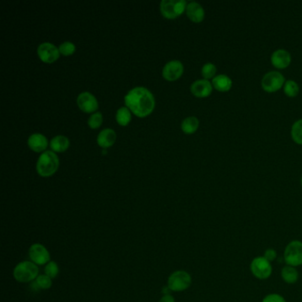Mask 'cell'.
<instances>
[{
    "instance_id": "obj_1",
    "label": "cell",
    "mask_w": 302,
    "mask_h": 302,
    "mask_svg": "<svg viewBox=\"0 0 302 302\" xmlns=\"http://www.w3.org/2000/svg\"><path fill=\"white\" fill-rule=\"evenodd\" d=\"M124 101L127 107L138 117L150 115L155 106L154 97L145 87H136L131 90L125 96Z\"/></svg>"
},
{
    "instance_id": "obj_2",
    "label": "cell",
    "mask_w": 302,
    "mask_h": 302,
    "mask_svg": "<svg viewBox=\"0 0 302 302\" xmlns=\"http://www.w3.org/2000/svg\"><path fill=\"white\" fill-rule=\"evenodd\" d=\"M59 164V158L54 151H44L36 162V171L41 176L47 177L53 175L57 171Z\"/></svg>"
},
{
    "instance_id": "obj_3",
    "label": "cell",
    "mask_w": 302,
    "mask_h": 302,
    "mask_svg": "<svg viewBox=\"0 0 302 302\" xmlns=\"http://www.w3.org/2000/svg\"><path fill=\"white\" fill-rule=\"evenodd\" d=\"M39 268L33 262H20L14 269V277L16 281L20 283H29L35 280L38 277Z\"/></svg>"
},
{
    "instance_id": "obj_4",
    "label": "cell",
    "mask_w": 302,
    "mask_h": 302,
    "mask_svg": "<svg viewBox=\"0 0 302 302\" xmlns=\"http://www.w3.org/2000/svg\"><path fill=\"white\" fill-rule=\"evenodd\" d=\"M285 84V76L278 71H270L262 77V87L263 91L273 93L279 91Z\"/></svg>"
},
{
    "instance_id": "obj_5",
    "label": "cell",
    "mask_w": 302,
    "mask_h": 302,
    "mask_svg": "<svg viewBox=\"0 0 302 302\" xmlns=\"http://www.w3.org/2000/svg\"><path fill=\"white\" fill-rule=\"evenodd\" d=\"M191 285V277L184 270H177L172 273L168 280V286L173 292L185 291Z\"/></svg>"
},
{
    "instance_id": "obj_6",
    "label": "cell",
    "mask_w": 302,
    "mask_h": 302,
    "mask_svg": "<svg viewBox=\"0 0 302 302\" xmlns=\"http://www.w3.org/2000/svg\"><path fill=\"white\" fill-rule=\"evenodd\" d=\"M185 0H162L161 2V12L162 16L168 19H174L186 10Z\"/></svg>"
},
{
    "instance_id": "obj_7",
    "label": "cell",
    "mask_w": 302,
    "mask_h": 302,
    "mask_svg": "<svg viewBox=\"0 0 302 302\" xmlns=\"http://www.w3.org/2000/svg\"><path fill=\"white\" fill-rule=\"evenodd\" d=\"M287 265L297 267L302 265V242L293 240L287 245L284 253Z\"/></svg>"
},
{
    "instance_id": "obj_8",
    "label": "cell",
    "mask_w": 302,
    "mask_h": 302,
    "mask_svg": "<svg viewBox=\"0 0 302 302\" xmlns=\"http://www.w3.org/2000/svg\"><path fill=\"white\" fill-rule=\"evenodd\" d=\"M250 269L252 275L261 280H265L271 276V264L263 256L255 257L251 262Z\"/></svg>"
},
{
    "instance_id": "obj_9",
    "label": "cell",
    "mask_w": 302,
    "mask_h": 302,
    "mask_svg": "<svg viewBox=\"0 0 302 302\" xmlns=\"http://www.w3.org/2000/svg\"><path fill=\"white\" fill-rule=\"evenodd\" d=\"M37 54L41 61L46 63H52L60 57V50L54 45L50 43H43L37 48Z\"/></svg>"
},
{
    "instance_id": "obj_10",
    "label": "cell",
    "mask_w": 302,
    "mask_h": 302,
    "mask_svg": "<svg viewBox=\"0 0 302 302\" xmlns=\"http://www.w3.org/2000/svg\"><path fill=\"white\" fill-rule=\"evenodd\" d=\"M31 261L36 265H44L50 262V253L46 247L41 244H34L30 248Z\"/></svg>"
},
{
    "instance_id": "obj_11",
    "label": "cell",
    "mask_w": 302,
    "mask_h": 302,
    "mask_svg": "<svg viewBox=\"0 0 302 302\" xmlns=\"http://www.w3.org/2000/svg\"><path fill=\"white\" fill-rule=\"evenodd\" d=\"M77 105L82 111L92 113L99 107V103L95 97L88 91H84L77 97Z\"/></svg>"
},
{
    "instance_id": "obj_12",
    "label": "cell",
    "mask_w": 302,
    "mask_h": 302,
    "mask_svg": "<svg viewBox=\"0 0 302 302\" xmlns=\"http://www.w3.org/2000/svg\"><path fill=\"white\" fill-rule=\"evenodd\" d=\"M184 73V66L181 61H171L164 66L162 76L168 81L177 80Z\"/></svg>"
},
{
    "instance_id": "obj_13",
    "label": "cell",
    "mask_w": 302,
    "mask_h": 302,
    "mask_svg": "<svg viewBox=\"0 0 302 302\" xmlns=\"http://www.w3.org/2000/svg\"><path fill=\"white\" fill-rule=\"evenodd\" d=\"M270 61L272 65L277 69H285L291 64L292 56L286 50L278 49L272 53Z\"/></svg>"
},
{
    "instance_id": "obj_14",
    "label": "cell",
    "mask_w": 302,
    "mask_h": 302,
    "mask_svg": "<svg viewBox=\"0 0 302 302\" xmlns=\"http://www.w3.org/2000/svg\"><path fill=\"white\" fill-rule=\"evenodd\" d=\"M191 91L197 98H207L213 91L212 83L206 79L195 81L191 85Z\"/></svg>"
},
{
    "instance_id": "obj_15",
    "label": "cell",
    "mask_w": 302,
    "mask_h": 302,
    "mask_svg": "<svg viewBox=\"0 0 302 302\" xmlns=\"http://www.w3.org/2000/svg\"><path fill=\"white\" fill-rule=\"evenodd\" d=\"M186 15L191 21L200 23L205 18V11L199 3L191 2L187 5Z\"/></svg>"
},
{
    "instance_id": "obj_16",
    "label": "cell",
    "mask_w": 302,
    "mask_h": 302,
    "mask_svg": "<svg viewBox=\"0 0 302 302\" xmlns=\"http://www.w3.org/2000/svg\"><path fill=\"white\" fill-rule=\"evenodd\" d=\"M28 145L31 150L36 152L45 151L48 146V141L46 136L40 133H34L28 139Z\"/></svg>"
},
{
    "instance_id": "obj_17",
    "label": "cell",
    "mask_w": 302,
    "mask_h": 302,
    "mask_svg": "<svg viewBox=\"0 0 302 302\" xmlns=\"http://www.w3.org/2000/svg\"><path fill=\"white\" fill-rule=\"evenodd\" d=\"M116 139V131L112 129H105L101 131L97 137L98 145L103 148L110 147L115 144Z\"/></svg>"
},
{
    "instance_id": "obj_18",
    "label": "cell",
    "mask_w": 302,
    "mask_h": 302,
    "mask_svg": "<svg viewBox=\"0 0 302 302\" xmlns=\"http://www.w3.org/2000/svg\"><path fill=\"white\" fill-rule=\"evenodd\" d=\"M212 85L217 91L227 92L232 89V80L227 75H218L212 79Z\"/></svg>"
},
{
    "instance_id": "obj_19",
    "label": "cell",
    "mask_w": 302,
    "mask_h": 302,
    "mask_svg": "<svg viewBox=\"0 0 302 302\" xmlns=\"http://www.w3.org/2000/svg\"><path fill=\"white\" fill-rule=\"evenodd\" d=\"M50 148L54 151L61 152L64 151L68 148L69 146V140L65 136H56L50 140Z\"/></svg>"
},
{
    "instance_id": "obj_20",
    "label": "cell",
    "mask_w": 302,
    "mask_h": 302,
    "mask_svg": "<svg viewBox=\"0 0 302 302\" xmlns=\"http://www.w3.org/2000/svg\"><path fill=\"white\" fill-rule=\"evenodd\" d=\"M200 126V121L195 116H189L182 121V131L186 134H193Z\"/></svg>"
},
{
    "instance_id": "obj_21",
    "label": "cell",
    "mask_w": 302,
    "mask_h": 302,
    "mask_svg": "<svg viewBox=\"0 0 302 302\" xmlns=\"http://www.w3.org/2000/svg\"><path fill=\"white\" fill-rule=\"evenodd\" d=\"M283 280L287 284H294L299 279V273L295 267L292 266H285L283 268L281 271Z\"/></svg>"
},
{
    "instance_id": "obj_22",
    "label": "cell",
    "mask_w": 302,
    "mask_h": 302,
    "mask_svg": "<svg viewBox=\"0 0 302 302\" xmlns=\"http://www.w3.org/2000/svg\"><path fill=\"white\" fill-rule=\"evenodd\" d=\"M131 120V110L128 107H121L117 110L116 113V121L121 125V126H126Z\"/></svg>"
},
{
    "instance_id": "obj_23",
    "label": "cell",
    "mask_w": 302,
    "mask_h": 302,
    "mask_svg": "<svg viewBox=\"0 0 302 302\" xmlns=\"http://www.w3.org/2000/svg\"><path fill=\"white\" fill-rule=\"evenodd\" d=\"M291 136L293 141L302 146V119L298 120L292 124Z\"/></svg>"
},
{
    "instance_id": "obj_24",
    "label": "cell",
    "mask_w": 302,
    "mask_h": 302,
    "mask_svg": "<svg viewBox=\"0 0 302 302\" xmlns=\"http://www.w3.org/2000/svg\"><path fill=\"white\" fill-rule=\"evenodd\" d=\"M284 92L287 97L294 98L300 92V86L293 80H288L284 85Z\"/></svg>"
},
{
    "instance_id": "obj_25",
    "label": "cell",
    "mask_w": 302,
    "mask_h": 302,
    "mask_svg": "<svg viewBox=\"0 0 302 302\" xmlns=\"http://www.w3.org/2000/svg\"><path fill=\"white\" fill-rule=\"evenodd\" d=\"M217 71L216 65L211 62H208L202 67L201 75L204 79L209 81V79H213L216 76Z\"/></svg>"
},
{
    "instance_id": "obj_26",
    "label": "cell",
    "mask_w": 302,
    "mask_h": 302,
    "mask_svg": "<svg viewBox=\"0 0 302 302\" xmlns=\"http://www.w3.org/2000/svg\"><path fill=\"white\" fill-rule=\"evenodd\" d=\"M35 284L37 285L39 290L41 289L42 290H47V289H50L52 285V281H51V278L48 276L40 275L35 279Z\"/></svg>"
},
{
    "instance_id": "obj_27",
    "label": "cell",
    "mask_w": 302,
    "mask_h": 302,
    "mask_svg": "<svg viewBox=\"0 0 302 302\" xmlns=\"http://www.w3.org/2000/svg\"><path fill=\"white\" fill-rule=\"evenodd\" d=\"M102 121H103L102 114L101 112H97L90 116V118L88 119V124L91 129H98L102 124Z\"/></svg>"
},
{
    "instance_id": "obj_28",
    "label": "cell",
    "mask_w": 302,
    "mask_h": 302,
    "mask_svg": "<svg viewBox=\"0 0 302 302\" xmlns=\"http://www.w3.org/2000/svg\"><path fill=\"white\" fill-rule=\"evenodd\" d=\"M59 271H60L59 266L55 262H48L46 266V268H45L46 276L50 277L51 279L55 278L58 276Z\"/></svg>"
},
{
    "instance_id": "obj_29",
    "label": "cell",
    "mask_w": 302,
    "mask_h": 302,
    "mask_svg": "<svg viewBox=\"0 0 302 302\" xmlns=\"http://www.w3.org/2000/svg\"><path fill=\"white\" fill-rule=\"evenodd\" d=\"M59 50H60L61 54H63V55H71V54H73L75 52L76 46L73 43L67 41V42H64V43L61 44L60 47H59Z\"/></svg>"
},
{
    "instance_id": "obj_30",
    "label": "cell",
    "mask_w": 302,
    "mask_h": 302,
    "mask_svg": "<svg viewBox=\"0 0 302 302\" xmlns=\"http://www.w3.org/2000/svg\"><path fill=\"white\" fill-rule=\"evenodd\" d=\"M262 302H286L285 298L277 294V293H271V294H268L266 297L263 299Z\"/></svg>"
},
{
    "instance_id": "obj_31",
    "label": "cell",
    "mask_w": 302,
    "mask_h": 302,
    "mask_svg": "<svg viewBox=\"0 0 302 302\" xmlns=\"http://www.w3.org/2000/svg\"><path fill=\"white\" fill-rule=\"evenodd\" d=\"M277 252L274 249H268L264 253V258L267 259L269 262H273L277 259Z\"/></svg>"
},
{
    "instance_id": "obj_32",
    "label": "cell",
    "mask_w": 302,
    "mask_h": 302,
    "mask_svg": "<svg viewBox=\"0 0 302 302\" xmlns=\"http://www.w3.org/2000/svg\"><path fill=\"white\" fill-rule=\"evenodd\" d=\"M160 302H175V299L170 294H168L161 298Z\"/></svg>"
},
{
    "instance_id": "obj_33",
    "label": "cell",
    "mask_w": 302,
    "mask_h": 302,
    "mask_svg": "<svg viewBox=\"0 0 302 302\" xmlns=\"http://www.w3.org/2000/svg\"><path fill=\"white\" fill-rule=\"evenodd\" d=\"M171 290L168 288V286L163 287V289H162V292H163V294H165V295H168V294H169V292H170Z\"/></svg>"
},
{
    "instance_id": "obj_34",
    "label": "cell",
    "mask_w": 302,
    "mask_h": 302,
    "mask_svg": "<svg viewBox=\"0 0 302 302\" xmlns=\"http://www.w3.org/2000/svg\"><path fill=\"white\" fill-rule=\"evenodd\" d=\"M301 183H302V180H301Z\"/></svg>"
}]
</instances>
